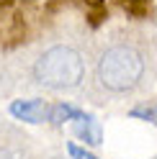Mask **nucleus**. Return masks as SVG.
<instances>
[{
    "mask_svg": "<svg viewBox=\"0 0 157 159\" xmlns=\"http://www.w3.org/2000/svg\"><path fill=\"white\" fill-rule=\"evenodd\" d=\"M144 75V59L131 46H113L98 62V80L113 93H126L139 85Z\"/></svg>",
    "mask_w": 157,
    "mask_h": 159,
    "instance_id": "nucleus-2",
    "label": "nucleus"
},
{
    "mask_svg": "<svg viewBox=\"0 0 157 159\" xmlns=\"http://www.w3.org/2000/svg\"><path fill=\"white\" fill-rule=\"evenodd\" d=\"M70 154H72V159H98V157H93V154L83 152V149H77L75 144H70Z\"/></svg>",
    "mask_w": 157,
    "mask_h": 159,
    "instance_id": "nucleus-6",
    "label": "nucleus"
},
{
    "mask_svg": "<svg viewBox=\"0 0 157 159\" xmlns=\"http://www.w3.org/2000/svg\"><path fill=\"white\" fill-rule=\"evenodd\" d=\"M34 75L41 85L54 90L77 87L85 77V62L77 49L72 46H52L36 59Z\"/></svg>",
    "mask_w": 157,
    "mask_h": 159,
    "instance_id": "nucleus-1",
    "label": "nucleus"
},
{
    "mask_svg": "<svg viewBox=\"0 0 157 159\" xmlns=\"http://www.w3.org/2000/svg\"><path fill=\"white\" fill-rule=\"evenodd\" d=\"M77 116H80V111H77V108L59 103V105H52V116H49V121H52V123H64V121L77 118Z\"/></svg>",
    "mask_w": 157,
    "mask_h": 159,
    "instance_id": "nucleus-5",
    "label": "nucleus"
},
{
    "mask_svg": "<svg viewBox=\"0 0 157 159\" xmlns=\"http://www.w3.org/2000/svg\"><path fill=\"white\" fill-rule=\"evenodd\" d=\"M75 134L80 136L85 144H93V146H98V144H101V139H103L101 123H98L93 116H83V113L75 118Z\"/></svg>",
    "mask_w": 157,
    "mask_h": 159,
    "instance_id": "nucleus-4",
    "label": "nucleus"
},
{
    "mask_svg": "<svg viewBox=\"0 0 157 159\" xmlns=\"http://www.w3.org/2000/svg\"><path fill=\"white\" fill-rule=\"evenodd\" d=\"M11 113L28 123H44L52 116V105L46 100H16L11 105Z\"/></svg>",
    "mask_w": 157,
    "mask_h": 159,
    "instance_id": "nucleus-3",
    "label": "nucleus"
}]
</instances>
